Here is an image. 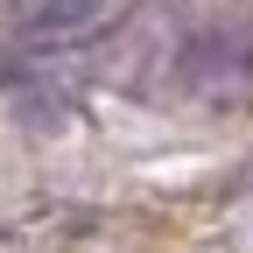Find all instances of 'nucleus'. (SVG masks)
Listing matches in <instances>:
<instances>
[{
	"mask_svg": "<svg viewBox=\"0 0 253 253\" xmlns=\"http://www.w3.org/2000/svg\"><path fill=\"white\" fill-rule=\"evenodd\" d=\"M0 28H7V42L49 56V49H71L78 36L99 28V0H21V7L0 14Z\"/></svg>",
	"mask_w": 253,
	"mask_h": 253,
	"instance_id": "f257e3e1",
	"label": "nucleus"
}]
</instances>
